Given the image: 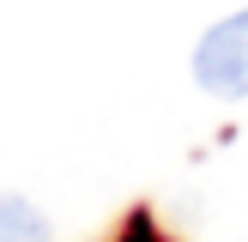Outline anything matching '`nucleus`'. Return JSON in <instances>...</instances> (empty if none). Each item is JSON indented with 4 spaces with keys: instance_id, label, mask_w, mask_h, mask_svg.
<instances>
[{
    "instance_id": "obj_1",
    "label": "nucleus",
    "mask_w": 248,
    "mask_h": 242,
    "mask_svg": "<svg viewBox=\"0 0 248 242\" xmlns=\"http://www.w3.org/2000/svg\"><path fill=\"white\" fill-rule=\"evenodd\" d=\"M194 85L206 97H218V103L248 97V6L218 18L200 36V48H194Z\"/></svg>"
},
{
    "instance_id": "obj_2",
    "label": "nucleus",
    "mask_w": 248,
    "mask_h": 242,
    "mask_svg": "<svg viewBox=\"0 0 248 242\" xmlns=\"http://www.w3.org/2000/svg\"><path fill=\"white\" fill-rule=\"evenodd\" d=\"M0 242H55L48 218L18 194H0Z\"/></svg>"
}]
</instances>
